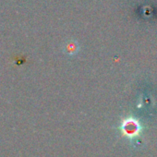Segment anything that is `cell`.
Returning a JSON list of instances; mask_svg holds the SVG:
<instances>
[{"label":"cell","instance_id":"cell-1","mask_svg":"<svg viewBox=\"0 0 157 157\" xmlns=\"http://www.w3.org/2000/svg\"><path fill=\"white\" fill-rule=\"evenodd\" d=\"M122 132L125 136L133 139L140 133V125L135 121H126L122 126Z\"/></svg>","mask_w":157,"mask_h":157}]
</instances>
